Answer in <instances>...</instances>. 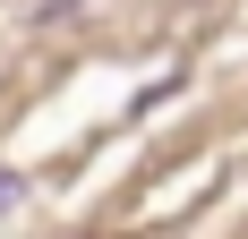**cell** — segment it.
<instances>
[{
	"mask_svg": "<svg viewBox=\"0 0 248 239\" xmlns=\"http://www.w3.org/2000/svg\"><path fill=\"white\" fill-rule=\"evenodd\" d=\"M69 9H86V0H34V26H51V17H69Z\"/></svg>",
	"mask_w": 248,
	"mask_h": 239,
	"instance_id": "1",
	"label": "cell"
},
{
	"mask_svg": "<svg viewBox=\"0 0 248 239\" xmlns=\"http://www.w3.org/2000/svg\"><path fill=\"white\" fill-rule=\"evenodd\" d=\"M17 196H26V179H17V171H0V214H9Z\"/></svg>",
	"mask_w": 248,
	"mask_h": 239,
	"instance_id": "2",
	"label": "cell"
}]
</instances>
